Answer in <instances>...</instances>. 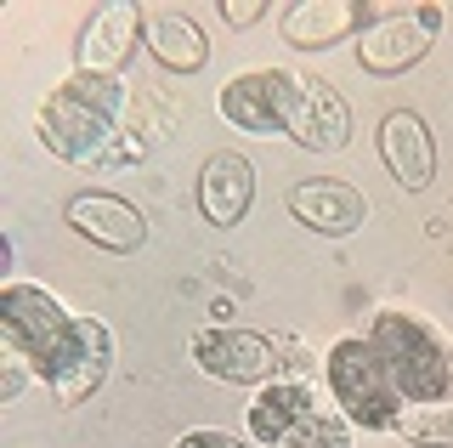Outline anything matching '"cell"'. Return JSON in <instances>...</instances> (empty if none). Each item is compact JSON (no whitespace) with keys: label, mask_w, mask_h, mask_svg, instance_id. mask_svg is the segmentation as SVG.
I'll list each match as a JSON object with an SVG mask.
<instances>
[{"label":"cell","mask_w":453,"mask_h":448,"mask_svg":"<svg viewBox=\"0 0 453 448\" xmlns=\"http://www.w3.org/2000/svg\"><path fill=\"white\" fill-rule=\"evenodd\" d=\"M119 120H125V80L74 68L40 108V143L68 165H103L125 148Z\"/></svg>","instance_id":"1"},{"label":"cell","mask_w":453,"mask_h":448,"mask_svg":"<svg viewBox=\"0 0 453 448\" xmlns=\"http://www.w3.org/2000/svg\"><path fill=\"white\" fill-rule=\"evenodd\" d=\"M368 346L386 363L403 403H448L453 398V341L414 313H380L368 324Z\"/></svg>","instance_id":"2"},{"label":"cell","mask_w":453,"mask_h":448,"mask_svg":"<svg viewBox=\"0 0 453 448\" xmlns=\"http://www.w3.org/2000/svg\"><path fill=\"white\" fill-rule=\"evenodd\" d=\"M0 324H6V341L28 358V369L46 386L74 369V358L85 346V324L68 318L63 301L40 284H6L0 290Z\"/></svg>","instance_id":"3"},{"label":"cell","mask_w":453,"mask_h":448,"mask_svg":"<svg viewBox=\"0 0 453 448\" xmlns=\"http://www.w3.org/2000/svg\"><path fill=\"white\" fill-rule=\"evenodd\" d=\"M329 398L340 403V414L351 420V426H368V431H396V420H403V391L391 386L386 363L374 358V346H368V335L357 341H334L329 352Z\"/></svg>","instance_id":"4"},{"label":"cell","mask_w":453,"mask_h":448,"mask_svg":"<svg viewBox=\"0 0 453 448\" xmlns=\"http://www.w3.org/2000/svg\"><path fill=\"white\" fill-rule=\"evenodd\" d=\"M295 97H301L295 74H283V68H250V74L221 86V120L250 131V136H278V131L289 136Z\"/></svg>","instance_id":"5"},{"label":"cell","mask_w":453,"mask_h":448,"mask_svg":"<svg viewBox=\"0 0 453 448\" xmlns=\"http://www.w3.org/2000/svg\"><path fill=\"white\" fill-rule=\"evenodd\" d=\"M193 358L210 381H226V386H266L278 381V346L255 329H233V324H216V329H198L193 335Z\"/></svg>","instance_id":"6"},{"label":"cell","mask_w":453,"mask_h":448,"mask_svg":"<svg viewBox=\"0 0 453 448\" xmlns=\"http://www.w3.org/2000/svg\"><path fill=\"white\" fill-rule=\"evenodd\" d=\"M68 228H74L80 239L113 250V256H131V250H142V239H148L142 210L131 199H119V193H74V199H68Z\"/></svg>","instance_id":"7"},{"label":"cell","mask_w":453,"mask_h":448,"mask_svg":"<svg viewBox=\"0 0 453 448\" xmlns=\"http://www.w3.org/2000/svg\"><path fill=\"white\" fill-rule=\"evenodd\" d=\"M136 35H142V12L136 6H125V0L96 6L91 23H85L80 40H74L80 74H113L119 80V68L131 63V51H136Z\"/></svg>","instance_id":"8"},{"label":"cell","mask_w":453,"mask_h":448,"mask_svg":"<svg viewBox=\"0 0 453 448\" xmlns=\"http://www.w3.org/2000/svg\"><path fill=\"white\" fill-rule=\"evenodd\" d=\"M431 29L419 23V12H391V18H374L357 40V63L368 68V74L391 80V74H408L425 51H431Z\"/></svg>","instance_id":"9"},{"label":"cell","mask_w":453,"mask_h":448,"mask_svg":"<svg viewBox=\"0 0 453 448\" xmlns=\"http://www.w3.org/2000/svg\"><path fill=\"white\" fill-rule=\"evenodd\" d=\"M289 136L306 153H340L351 143V108L329 80H301V97H295L289 114Z\"/></svg>","instance_id":"10"},{"label":"cell","mask_w":453,"mask_h":448,"mask_svg":"<svg viewBox=\"0 0 453 448\" xmlns=\"http://www.w3.org/2000/svg\"><path fill=\"white\" fill-rule=\"evenodd\" d=\"M250 205H255V165L233 148L210 153L204 171H198V210H204V221L238 228L250 216Z\"/></svg>","instance_id":"11"},{"label":"cell","mask_w":453,"mask_h":448,"mask_svg":"<svg viewBox=\"0 0 453 448\" xmlns=\"http://www.w3.org/2000/svg\"><path fill=\"white\" fill-rule=\"evenodd\" d=\"M289 216L301 221V228L311 233H329V239H340V233H357L368 221V199L351 182H301V188H289Z\"/></svg>","instance_id":"12"},{"label":"cell","mask_w":453,"mask_h":448,"mask_svg":"<svg viewBox=\"0 0 453 448\" xmlns=\"http://www.w3.org/2000/svg\"><path fill=\"white\" fill-rule=\"evenodd\" d=\"M380 159L396 176V188H408V193H419L436 176V143L414 108H396V114L380 120Z\"/></svg>","instance_id":"13"},{"label":"cell","mask_w":453,"mask_h":448,"mask_svg":"<svg viewBox=\"0 0 453 448\" xmlns=\"http://www.w3.org/2000/svg\"><path fill=\"white\" fill-rule=\"evenodd\" d=\"M357 29H368L363 0H295L283 12V40L295 51H329L334 40H351Z\"/></svg>","instance_id":"14"},{"label":"cell","mask_w":453,"mask_h":448,"mask_svg":"<svg viewBox=\"0 0 453 448\" xmlns=\"http://www.w3.org/2000/svg\"><path fill=\"white\" fill-rule=\"evenodd\" d=\"M142 40H148V51L170 74H198V68L210 63V40L188 12H170V6L142 12Z\"/></svg>","instance_id":"15"},{"label":"cell","mask_w":453,"mask_h":448,"mask_svg":"<svg viewBox=\"0 0 453 448\" xmlns=\"http://www.w3.org/2000/svg\"><path fill=\"white\" fill-rule=\"evenodd\" d=\"M311 409H318V391H311V386H301V381H266L261 391H255V403H250V437L261 448H278Z\"/></svg>","instance_id":"16"},{"label":"cell","mask_w":453,"mask_h":448,"mask_svg":"<svg viewBox=\"0 0 453 448\" xmlns=\"http://www.w3.org/2000/svg\"><path fill=\"white\" fill-rule=\"evenodd\" d=\"M108 358H113V335H108V324L85 318V346H80L74 369H68L63 381H51V398L63 403V409H74V403H85L96 386H103V375H108Z\"/></svg>","instance_id":"17"},{"label":"cell","mask_w":453,"mask_h":448,"mask_svg":"<svg viewBox=\"0 0 453 448\" xmlns=\"http://www.w3.org/2000/svg\"><path fill=\"white\" fill-rule=\"evenodd\" d=\"M396 437H408L419 448H453V398L448 403H414V409H403Z\"/></svg>","instance_id":"18"},{"label":"cell","mask_w":453,"mask_h":448,"mask_svg":"<svg viewBox=\"0 0 453 448\" xmlns=\"http://www.w3.org/2000/svg\"><path fill=\"white\" fill-rule=\"evenodd\" d=\"M278 448H351V420L346 414H329L318 403V409H311Z\"/></svg>","instance_id":"19"},{"label":"cell","mask_w":453,"mask_h":448,"mask_svg":"<svg viewBox=\"0 0 453 448\" xmlns=\"http://www.w3.org/2000/svg\"><path fill=\"white\" fill-rule=\"evenodd\" d=\"M221 18L226 29H250L255 18H266V0H221Z\"/></svg>","instance_id":"20"},{"label":"cell","mask_w":453,"mask_h":448,"mask_svg":"<svg viewBox=\"0 0 453 448\" xmlns=\"http://www.w3.org/2000/svg\"><path fill=\"white\" fill-rule=\"evenodd\" d=\"M176 448H250V443H238L233 431H188Z\"/></svg>","instance_id":"21"}]
</instances>
